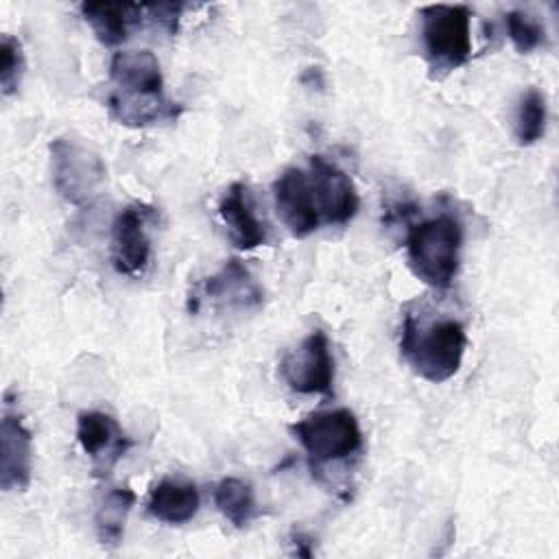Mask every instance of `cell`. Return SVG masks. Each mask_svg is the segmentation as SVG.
<instances>
[{"label": "cell", "mask_w": 559, "mask_h": 559, "mask_svg": "<svg viewBox=\"0 0 559 559\" xmlns=\"http://www.w3.org/2000/svg\"><path fill=\"white\" fill-rule=\"evenodd\" d=\"M109 79L114 83L107 96V109L124 127H153L177 120L181 105L164 94V76L157 57L151 50H122L111 57Z\"/></svg>", "instance_id": "6da1fadb"}, {"label": "cell", "mask_w": 559, "mask_h": 559, "mask_svg": "<svg viewBox=\"0 0 559 559\" xmlns=\"http://www.w3.org/2000/svg\"><path fill=\"white\" fill-rule=\"evenodd\" d=\"M148 17L153 20V24H157L162 31H166L168 35L177 33V22L181 17L183 4L179 2H159V4H144Z\"/></svg>", "instance_id": "7402d4cb"}, {"label": "cell", "mask_w": 559, "mask_h": 559, "mask_svg": "<svg viewBox=\"0 0 559 559\" xmlns=\"http://www.w3.org/2000/svg\"><path fill=\"white\" fill-rule=\"evenodd\" d=\"M463 227L452 214H439L408 227L406 260L417 280L435 290H445L461 264Z\"/></svg>", "instance_id": "3957f363"}, {"label": "cell", "mask_w": 559, "mask_h": 559, "mask_svg": "<svg viewBox=\"0 0 559 559\" xmlns=\"http://www.w3.org/2000/svg\"><path fill=\"white\" fill-rule=\"evenodd\" d=\"M306 173L321 223H349L358 212V192L349 175L323 155H310Z\"/></svg>", "instance_id": "ba28073f"}, {"label": "cell", "mask_w": 559, "mask_h": 559, "mask_svg": "<svg viewBox=\"0 0 559 559\" xmlns=\"http://www.w3.org/2000/svg\"><path fill=\"white\" fill-rule=\"evenodd\" d=\"M201 504V496L194 483L179 480V478H164L159 480L146 502V511L151 518L164 522V524H186L190 522Z\"/></svg>", "instance_id": "2e32d148"}, {"label": "cell", "mask_w": 559, "mask_h": 559, "mask_svg": "<svg viewBox=\"0 0 559 559\" xmlns=\"http://www.w3.org/2000/svg\"><path fill=\"white\" fill-rule=\"evenodd\" d=\"M273 199L280 221L295 238H306L321 227V216L304 168H286L273 183Z\"/></svg>", "instance_id": "7c38bea8"}, {"label": "cell", "mask_w": 559, "mask_h": 559, "mask_svg": "<svg viewBox=\"0 0 559 559\" xmlns=\"http://www.w3.org/2000/svg\"><path fill=\"white\" fill-rule=\"evenodd\" d=\"M218 214L227 225L229 240L236 249L249 251L266 242V227L260 221L251 190L245 183L234 181L223 192L218 201Z\"/></svg>", "instance_id": "5bb4252c"}, {"label": "cell", "mask_w": 559, "mask_h": 559, "mask_svg": "<svg viewBox=\"0 0 559 559\" xmlns=\"http://www.w3.org/2000/svg\"><path fill=\"white\" fill-rule=\"evenodd\" d=\"M214 504L236 528L249 526L260 515L251 483L236 476H227L214 485Z\"/></svg>", "instance_id": "ac0fdd59"}, {"label": "cell", "mask_w": 559, "mask_h": 559, "mask_svg": "<svg viewBox=\"0 0 559 559\" xmlns=\"http://www.w3.org/2000/svg\"><path fill=\"white\" fill-rule=\"evenodd\" d=\"M48 151L55 190L76 207L90 205L107 181L103 157L76 135L55 138Z\"/></svg>", "instance_id": "277c9868"}, {"label": "cell", "mask_w": 559, "mask_h": 559, "mask_svg": "<svg viewBox=\"0 0 559 559\" xmlns=\"http://www.w3.org/2000/svg\"><path fill=\"white\" fill-rule=\"evenodd\" d=\"M79 11L103 46L122 44L146 13L144 4L133 2H83Z\"/></svg>", "instance_id": "9a60e30c"}, {"label": "cell", "mask_w": 559, "mask_h": 559, "mask_svg": "<svg viewBox=\"0 0 559 559\" xmlns=\"http://www.w3.org/2000/svg\"><path fill=\"white\" fill-rule=\"evenodd\" d=\"M465 347V325L454 317L435 319L406 312L402 319L400 354L419 378L432 384H441L459 371Z\"/></svg>", "instance_id": "7a4b0ae2"}, {"label": "cell", "mask_w": 559, "mask_h": 559, "mask_svg": "<svg viewBox=\"0 0 559 559\" xmlns=\"http://www.w3.org/2000/svg\"><path fill=\"white\" fill-rule=\"evenodd\" d=\"M155 210L144 203L122 207L111 223V262L120 275L140 277L151 260V240L146 234Z\"/></svg>", "instance_id": "9c48e42d"}, {"label": "cell", "mask_w": 559, "mask_h": 559, "mask_svg": "<svg viewBox=\"0 0 559 559\" xmlns=\"http://www.w3.org/2000/svg\"><path fill=\"white\" fill-rule=\"evenodd\" d=\"M199 288L207 301L225 308L255 310L264 304L262 286L238 258H229Z\"/></svg>", "instance_id": "4fadbf2b"}, {"label": "cell", "mask_w": 559, "mask_h": 559, "mask_svg": "<svg viewBox=\"0 0 559 559\" xmlns=\"http://www.w3.org/2000/svg\"><path fill=\"white\" fill-rule=\"evenodd\" d=\"M24 50L20 39L4 33L0 39V87L4 96L17 92L22 74H24Z\"/></svg>", "instance_id": "44dd1931"}, {"label": "cell", "mask_w": 559, "mask_h": 559, "mask_svg": "<svg viewBox=\"0 0 559 559\" xmlns=\"http://www.w3.org/2000/svg\"><path fill=\"white\" fill-rule=\"evenodd\" d=\"M133 502H135V493L129 487H111L105 491L94 513L96 535L103 546L116 548L122 542L124 522Z\"/></svg>", "instance_id": "e0dca14e"}, {"label": "cell", "mask_w": 559, "mask_h": 559, "mask_svg": "<svg viewBox=\"0 0 559 559\" xmlns=\"http://www.w3.org/2000/svg\"><path fill=\"white\" fill-rule=\"evenodd\" d=\"M33 474V437L22 415L4 395L0 419V487L2 491H24Z\"/></svg>", "instance_id": "30bf717a"}, {"label": "cell", "mask_w": 559, "mask_h": 559, "mask_svg": "<svg viewBox=\"0 0 559 559\" xmlns=\"http://www.w3.org/2000/svg\"><path fill=\"white\" fill-rule=\"evenodd\" d=\"M504 26H507V35H509L513 48L522 55L537 50L546 41L544 26L526 11H518V9L509 11L504 15Z\"/></svg>", "instance_id": "ffe728a7"}, {"label": "cell", "mask_w": 559, "mask_h": 559, "mask_svg": "<svg viewBox=\"0 0 559 559\" xmlns=\"http://www.w3.org/2000/svg\"><path fill=\"white\" fill-rule=\"evenodd\" d=\"M546 98L537 87H528L515 109V122H513V135L520 146H531L537 140H542L546 131Z\"/></svg>", "instance_id": "d6986e66"}, {"label": "cell", "mask_w": 559, "mask_h": 559, "mask_svg": "<svg viewBox=\"0 0 559 559\" xmlns=\"http://www.w3.org/2000/svg\"><path fill=\"white\" fill-rule=\"evenodd\" d=\"M421 44L430 70L448 74L472 55V11L465 4H428L419 11Z\"/></svg>", "instance_id": "8992f818"}, {"label": "cell", "mask_w": 559, "mask_h": 559, "mask_svg": "<svg viewBox=\"0 0 559 559\" xmlns=\"http://www.w3.org/2000/svg\"><path fill=\"white\" fill-rule=\"evenodd\" d=\"M293 437L308 454L312 472L360 452L362 432L349 408L317 411L290 426Z\"/></svg>", "instance_id": "5b68a950"}, {"label": "cell", "mask_w": 559, "mask_h": 559, "mask_svg": "<svg viewBox=\"0 0 559 559\" xmlns=\"http://www.w3.org/2000/svg\"><path fill=\"white\" fill-rule=\"evenodd\" d=\"M76 441L90 456L94 476L105 478L133 445L116 417L103 411H83L76 417Z\"/></svg>", "instance_id": "8fae6325"}, {"label": "cell", "mask_w": 559, "mask_h": 559, "mask_svg": "<svg viewBox=\"0 0 559 559\" xmlns=\"http://www.w3.org/2000/svg\"><path fill=\"white\" fill-rule=\"evenodd\" d=\"M284 382L301 395H330L334 384V356L323 330H312L280 362Z\"/></svg>", "instance_id": "52a82bcc"}]
</instances>
